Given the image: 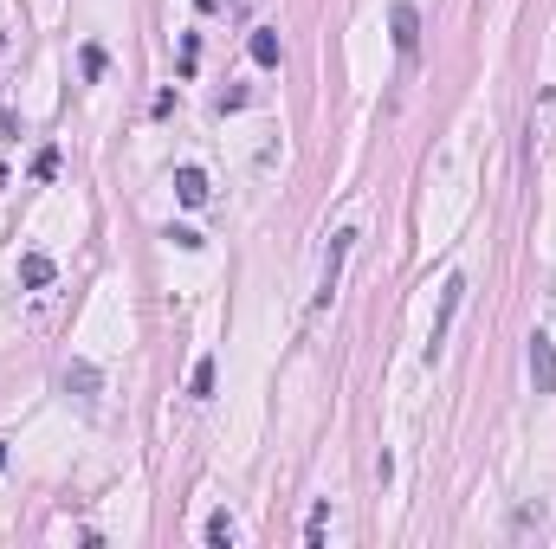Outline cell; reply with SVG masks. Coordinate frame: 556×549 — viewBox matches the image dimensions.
<instances>
[{"instance_id": "obj_9", "label": "cell", "mask_w": 556, "mask_h": 549, "mask_svg": "<svg viewBox=\"0 0 556 549\" xmlns=\"http://www.w3.org/2000/svg\"><path fill=\"white\" fill-rule=\"evenodd\" d=\"M201 536H207V543H214V549H233V543H240V524H233L227 511H214V517H207V524H201Z\"/></svg>"}, {"instance_id": "obj_14", "label": "cell", "mask_w": 556, "mask_h": 549, "mask_svg": "<svg viewBox=\"0 0 556 549\" xmlns=\"http://www.w3.org/2000/svg\"><path fill=\"white\" fill-rule=\"evenodd\" d=\"M194 65H201V39L181 33V78H194Z\"/></svg>"}, {"instance_id": "obj_6", "label": "cell", "mask_w": 556, "mask_h": 549, "mask_svg": "<svg viewBox=\"0 0 556 549\" xmlns=\"http://www.w3.org/2000/svg\"><path fill=\"white\" fill-rule=\"evenodd\" d=\"M58 388H65V394H78V401H98V388H104V375H98L91 362H65V375H58Z\"/></svg>"}, {"instance_id": "obj_8", "label": "cell", "mask_w": 556, "mask_h": 549, "mask_svg": "<svg viewBox=\"0 0 556 549\" xmlns=\"http://www.w3.org/2000/svg\"><path fill=\"white\" fill-rule=\"evenodd\" d=\"M52 279H58V265H52L46 252H26V259H20V285H26V291H46Z\"/></svg>"}, {"instance_id": "obj_3", "label": "cell", "mask_w": 556, "mask_h": 549, "mask_svg": "<svg viewBox=\"0 0 556 549\" xmlns=\"http://www.w3.org/2000/svg\"><path fill=\"white\" fill-rule=\"evenodd\" d=\"M459 304H466V279H447V285H440V317H434V336H427V362H440V350H447V330H453Z\"/></svg>"}, {"instance_id": "obj_16", "label": "cell", "mask_w": 556, "mask_h": 549, "mask_svg": "<svg viewBox=\"0 0 556 549\" xmlns=\"http://www.w3.org/2000/svg\"><path fill=\"white\" fill-rule=\"evenodd\" d=\"M169 239H175V246H181V252H201V246H207V239H201V233H194V227H169Z\"/></svg>"}, {"instance_id": "obj_17", "label": "cell", "mask_w": 556, "mask_h": 549, "mask_svg": "<svg viewBox=\"0 0 556 549\" xmlns=\"http://www.w3.org/2000/svg\"><path fill=\"white\" fill-rule=\"evenodd\" d=\"M0 472H7V440H0Z\"/></svg>"}, {"instance_id": "obj_18", "label": "cell", "mask_w": 556, "mask_h": 549, "mask_svg": "<svg viewBox=\"0 0 556 549\" xmlns=\"http://www.w3.org/2000/svg\"><path fill=\"white\" fill-rule=\"evenodd\" d=\"M0 188H7V175H0Z\"/></svg>"}, {"instance_id": "obj_12", "label": "cell", "mask_w": 556, "mask_h": 549, "mask_svg": "<svg viewBox=\"0 0 556 549\" xmlns=\"http://www.w3.org/2000/svg\"><path fill=\"white\" fill-rule=\"evenodd\" d=\"M324 524H330V498H324V504H311V517H304V543H311V549L324 543Z\"/></svg>"}, {"instance_id": "obj_11", "label": "cell", "mask_w": 556, "mask_h": 549, "mask_svg": "<svg viewBox=\"0 0 556 549\" xmlns=\"http://www.w3.org/2000/svg\"><path fill=\"white\" fill-rule=\"evenodd\" d=\"M188 394H194V401H207V394H214V362H207V356L194 362V375H188Z\"/></svg>"}, {"instance_id": "obj_4", "label": "cell", "mask_w": 556, "mask_h": 549, "mask_svg": "<svg viewBox=\"0 0 556 549\" xmlns=\"http://www.w3.org/2000/svg\"><path fill=\"white\" fill-rule=\"evenodd\" d=\"M388 39H395L401 58L421 52V14H414V0H395V7H388Z\"/></svg>"}, {"instance_id": "obj_15", "label": "cell", "mask_w": 556, "mask_h": 549, "mask_svg": "<svg viewBox=\"0 0 556 549\" xmlns=\"http://www.w3.org/2000/svg\"><path fill=\"white\" fill-rule=\"evenodd\" d=\"M33 175L52 181V175H58V149H39V156H33Z\"/></svg>"}, {"instance_id": "obj_1", "label": "cell", "mask_w": 556, "mask_h": 549, "mask_svg": "<svg viewBox=\"0 0 556 549\" xmlns=\"http://www.w3.org/2000/svg\"><path fill=\"white\" fill-rule=\"evenodd\" d=\"M350 246H356L350 227H336V233H330V246H324V271H317V310L336 298V279H343V259H350Z\"/></svg>"}, {"instance_id": "obj_5", "label": "cell", "mask_w": 556, "mask_h": 549, "mask_svg": "<svg viewBox=\"0 0 556 549\" xmlns=\"http://www.w3.org/2000/svg\"><path fill=\"white\" fill-rule=\"evenodd\" d=\"M246 52H252L259 72H278V58H285V46H278V33H272V26H252V33H246Z\"/></svg>"}, {"instance_id": "obj_13", "label": "cell", "mask_w": 556, "mask_h": 549, "mask_svg": "<svg viewBox=\"0 0 556 549\" xmlns=\"http://www.w3.org/2000/svg\"><path fill=\"white\" fill-rule=\"evenodd\" d=\"M214 110H221V117H233V110H246V85H227V91L214 97Z\"/></svg>"}, {"instance_id": "obj_7", "label": "cell", "mask_w": 556, "mask_h": 549, "mask_svg": "<svg viewBox=\"0 0 556 549\" xmlns=\"http://www.w3.org/2000/svg\"><path fill=\"white\" fill-rule=\"evenodd\" d=\"M175 194H181V208H207V168L181 162L175 168Z\"/></svg>"}, {"instance_id": "obj_2", "label": "cell", "mask_w": 556, "mask_h": 549, "mask_svg": "<svg viewBox=\"0 0 556 549\" xmlns=\"http://www.w3.org/2000/svg\"><path fill=\"white\" fill-rule=\"evenodd\" d=\"M524 375H530V388H537V394H556V342H550L543 330L524 342Z\"/></svg>"}, {"instance_id": "obj_10", "label": "cell", "mask_w": 556, "mask_h": 549, "mask_svg": "<svg viewBox=\"0 0 556 549\" xmlns=\"http://www.w3.org/2000/svg\"><path fill=\"white\" fill-rule=\"evenodd\" d=\"M78 65H85V78H104V72H110V52L91 39V46H78Z\"/></svg>"}]
</instances>
